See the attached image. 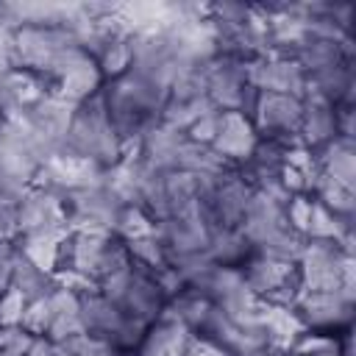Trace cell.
I'll return each instance as SVG.
<instances>
[{
  "label": "cell",
  "mask_w": 356,
  "mask_h": 356,
  "mask_svg": "<svg viewBox=\"0 0 356 356\" xmlns=\"http://www.w3.org/2000/svg\"><path fill=\"white\" fill-rule=\"evenodd\" d=\"M131 261L128 245L106 228H70L61 239V259L58 270L78 273L89 278L92 284L106 281L117 270H122ZM56 270V273H58Z\"/></svg>",
  "instance_id": "obj_1"
},
{
  "label": "cell",
  "mask_w": 356,
  "mask_h": 356,
  "mask_svg": "<svg viewBox=\"0 0 356 356\" xmlns=\"http://www.w3.org/2000/svg\"><path fill=\"white\" fill-rule=\"evenodd\" d=\"M64 153L89 159L103 170L114 167L125 156V145L106 114L100 92L89 97L86 103L75 106V114H72V122L64 139Z\"/></svg>",
  "instance_id": "obj_2"
},
{
  "label": "cell",
  "mask_w": 356,
  "mask_h": 356,
  "mask_svg": "<svg viewBox=\"0 0 356 356\" xmlns=\"http://www.w3.org/2000/svg\"><path fill=\"white\" fill-rule=\"evenodd\" d=\"M97 289L128 317L150 325L153 320H159L167 309V295L156 278L153 270L128 261L122 270H117L114 275H108L106 281L97 284Z\"/></svg>",
  "instance_id": "obj_3"
},
{
  "label": "cell",
  "mask_w": 356,
  "mask_h": 356,
  "mask_svg": "<svg viewBox=\"0 0 356 356\" xmlns=\"http://www.w3.org/2000/svg\"><path fill=\"white\" fill-rule=\"evenodd\" d=\"M295 267L306 292H339L353 300V256L345 253L339 242L306 239V248Z\"/></svg>",
  "instance_id": "obj_4"
},
{
  "label": "cell",
  "mask_w": 356,
  "mask_h": 356,
  "mask_svg": "<svg viewBox=\"0 0 356 356\" xmlns=\"http://www.w3.org/2000/svg\"><path fill=\"white\" fill-rule=\"evenodd\" d=\"M78 298H81V323H83L86 334L106 339L108 345H114L117 350H122L128 356L136 353V348H139V342L145 339V331H147L145 323L120 312L100 289L81 292Z\"/></svg>",
  "instance_id": "obj_5"
},
{
  "label": "cell",
  "mask_w": 356,
  "mask_h": 356,
  "mask_svg": "<svg viewBox=\"0 0 356 356\" xmlns=\"http://www.w3.org/2000/svg\"><path fill=\"white\" fill-rule=\"evenodd\" d=\"M206 97L220 111H239L250 117V108L256 103V89L248 81V61H239L234 56L217 53L206 67Z\"/></svg>",
  "instance_id": "obj_6"
},
{
  "label": "cell",
  "mask_w": 356,
  "mask_h": 356,
  "mask_svg": "<svg viewBox=\"0 0 356 356\" xmlns=\"http://www.w3.org/2000/svg\"><path fill=\"white\" fill-rule=\"evenodd\" d=\"M239 273H242L245 286L264 303L292 309V303L303 292V281H300V273L295 264H284V261H275L261 253H250L245 259V264L239 267Z\"/></svg>",
  "instance_id": "obj_7"
},
{
  "label": "cell",
  "mask_w": 356,
  "mask_h": 356,
  "mask_svg": "<svg viewBox=\"0 0 356 356\" xmlns=\"http://www.w3.org/2000/svg\"><path fill=\"white\" fill-rule=\"evenodd\" d=\"M303 117V100L292 95H275V92H259L256 103L250 108V122L259 134V139L295 145Z\"/></svg>",
  "instance_id": "obj_8"
},
{
  "label": "cell",
  "mask_w": 356,
  "mask_h": 356,
  "mask_svg": "<svg viewBox=\"0 0 356 356\" xmlns=\"http://www.w3.org/2000/svg\"><path fill=\"white\" fill-rule=\"evenodd\" d=\"M17 225H19V236L70 231L64 195L44 186H28V192L17 203Z\"/></svg>",
  "instance_id": "obj_9"
},
{
  "label": "cell",
  "mask_w": 356,
  "mask_h": 356,
  "mask_svg": "<svg viewBox=\"0 0 356 356\" xmlns=\"http://www.w3.org/2000/svg\"><path fill=\"white\" fill-rule=\"evenodd\" d=\"M248 81L256 92H275V95H292L306 97V72L292 56L264 53L259 58L248 61Z\"/></svg>",
  "instance_id": "obj_10"
},
{
  "label": "cell",
  "mask_w": 356,
  "mask_h": 356,
  "mask_svg": "<svg viewBox=\"0 0 356 356\" xmlns=\"http://www.w3.org/2000/svg\"><path fill=\"white\" fill-rule=\"evenodd\" d=\"M292 312L303 323L306 331H325L342 328L353 317V300L339 292H300L292 303Z\"/></svg>",
  "instance_id": "obj_11"
},
{
  "label": "cell",
  "mask_w": 356,
  "mask_h": 356,
  "mask_svg": "<svg viewBox=\"0 0 356 356\" xmlns=\"http://www.w3.org/2000/svg\"><path fill=\"white\" fill-rule=\"evenodd\" d=\"M103 83H106V81H103V75H100L95 58H92L86 50H81V53L53 78L50 92L58 95V97H64V100L72 103V106H81V103H86L89 97H95V95L103 89Z\"/></svg>",
  "instance_id": "obj_12"
},
{
  "label": "cell",
  "mask_w": 356,
  "mask_h": 356,
  "mask_svg": "<svg viewBox=\"0 0 356 356\" xmlns=\"http://www.w3.org/2000/svg\"><path fill=\"white\" fill-rule=\"evenodd\" d=\"M256 145H259V134H256L250 117H245L239 111H222L220 114L217 136L209 145L217 156H222L231 167H242Z\"/></svg>",
  "instance_id": "obj_13"
},
{
  "label": "cell",
  "mask_w": 356,
  "mask_h": 356,
  "mask_svg": "<svg viewBox=\"0 0 356 356\" xmlns=\"http://www.w3.org/2000/svg\"><path fill=\"white\" fill-rule=\"evenodd\" d=\"M192 339L195 334L164 309V314L147 325L145 339L139 342L134 356H184Z\"/></svg>",
  "instance_id": "obj_14"
},
{
  "label": "cell",
  "mask_w": 356,
  "mask_h": 356,
  "mask_svg": "<svg viewBox=\"0 0 356 356\" xmlns=\"http://www.w3.org/2000/svg\"><path fill=\"white\" fill-rule=\"evenodd\" d=\"M259 320L267 337V350H278V353H292L295 342L306 334L303 323L298 320V314L289 306H275V303H264L259 309Z\"/></svg>",
  "instance_id": "obj_15"
},
{
  "label": "cell",
  "mask_w": 356,
  "mask_h": 356,
  "mask_svg": "<svg viewBox=\"0 0 356 356\" xmlns=\"http://www.w3.org/2000/svg\"><path fill=\"white\" fill-rule=\"evenodd\" d=\"M337 108L317 100V97H303V117H300V131H298V142L309 150H317L323 145H328L331 139H337Z\"/></svg>",
  "instance_id": "obj_16"
},
{
  "label": "cell",
  "mask_w": 356,
  "mask_h": 356,
  "mask_svg": "<svg viewBox=\"0 0 356 356\" xmlns=\"http://www.w3.org/2000/svg\"><path fill=\"white\" fill-rule=\"evenodd\" d=\"M314 159H317V170L323 178H331L342 186H350L356 184V150H353V139H331L328 145L317 147L314 150Z\"/></svg>",
  "instance_id": "obj_17"
},
{
  "label": "cell",
  "mask_w": 356,
  "mask_h": 356,
  "mask_svg": "<svg viewBox=\"0 0 356 356\" xmlns=\"http://www.w3.org/2000/svg\"><path fill=\"white\" fill-rule=\"evenodd\" d=\"M8 286H14L28 303L31 300H39V298H47L58 284H56V275L53 273H44L39 270L33 261H28L22 253L14 250V261H11V278H8Z\"/></svg>",
  "instance_id": "obj_18"
},
{
  "label": "cell",
  "mask_w": 356,
  "mask_h": 356,
  "mask_svg": "<svg viewBox=\"0 0 356 356\" xmlns=\"http://www.w3.org/2000/svg\"><path fill=\"white\" fill-rule=\"evenodd\" d=\"M253 253L250 242L242 236L239 228H220L211 234L209 242V259L222 267H242L245 259Z\"/></svg>",
  "instance_id": "obj_19"
},
{
  "label": "cell",
  "mask_w": 356,
  "mask_h": 356,
  "mask_svg": "<svg viewBox=\"0 0 356 356\" xmlns=\"http://www.w3.org/2000/svg\"><path fill=\"white\" fill-rule=\"evenodd\" d=\"M131 61H134L131 33L111 39L108 44H103V47L95 53V64H97V70H100L103 81H114V78L125 75V72L131 70Z\"/></svg>",
  "instance_id": "obj_20"
},
{
  "label": "cell",
  "mask_w": 356,
  "mask_h": 356,
  "mask_svg": "<svg viewBox=\"0 0 356 356\" xmlns=\"http://www.w3.org/2000/svg\"><path fill=\"white\" fill-rule=\"evenodd\" d=\"M58 345L67 348L72 356H128V353L117 350L114 345H108L106 339L92 337V334H86V331H81V334H75V337H70V339H64V342H58Z\"/></svg>",
  "instance_id": "obj_21"
},
{
  "label": "cell",
  "mask_w": 356,
  "mask_h": 356,
  "mask_svg": "<svg viewBox=\"0 0 356 356\" xmlns=\"http://www.w3.org/2000/svg\"><path fill=\"white\" fill-rule=\"evenodd\" d=\"M33 334H28L22 325H6L0 328V356H28L33 345Z\"/></svg>",
  "instance_id": "obj_22"
},
{
  "label": "cell",
  "mask_w": 356,
  "mask_h": 356,
  "mask_svg": "<svg viewBox=\"0 0 356 356\" xmlns=\"http://www.w3.org/2000/svg\"><path fill=\"white\" fill-rule=\"evenodd\" d=\"M25 306H28V300L14 286H6L0 292V328L19 325L22 323V314H25Z\"/></svg>",
  "instance_id": "obj_23"
},
{
  "label": "cell",
  "mask_w": 356,
  "mask_h": 356,
  "mask_svg": "<svg viewBox=\"0 0 356 356\" xmlns=\"http://www.w3.org/2000/svg\"><path fill=\"white\" fill-rule=\"evenodd\" d=\"M17 197H8L0 192V242H14L19 236L17 225Z\"/></svg>",
  "instance_id": "obj_24"
},
{
  "label": "cell",
  "mask_w": 356,
  "mask_h": 356,
  "mask_svg": "<svg viewBox=\"0 0 356 356\" xmlns=\"http://www.w3.org/2000/svg\"><path fill=\"white\" fill-rule=\"evenodd\" d=\"M184 356H228L222 348H217L214 342H209V339H203V337H195L192 342H189V348H186V353Z\"/></svg>",
  "instance_id": "obj_25"
},
{
  "label": "cell",
  "mask_w": 356,
  "mask_h": 356,
  "mask_svg": "<svg viewBox=\"0 0 356 356\" xmlns=\"http://www.w3.org/2000/svg\"><path fill=\"white\" fill-rule=\"evenodd\" d=\"M11 261H14V245H11V242H0V292L8 286Z\"/></svg>",
  "instance_id": "obj_26"
},
{
  "label": "cell",
  "mask_w": 356,
  "mask_h": 356,
  "mask_svg": "<svg viewBox=\"0 0 356 356\" xmlns=\"http://www.w3.org/2000/svg\"><path fill=\"white\" fill-rule=\"evenodd\" d=\"M295 356H339V348H331V350H320V353H295Z\"/></svg>",
  "instance_id": "obj_27"
},
{
  "label": "cell",
  "mask_w": 356,
  "mask_h": 356,
  "mask_svg": "<svg viewBox=\"0 0 356 356\" xmlns=\"http://www.w3.org/2000/svg\"><path fill=\"white\" fill-rule=\"evenodd\" d=\"M250 356H289V353H278V350H256V353H250Z\"/></svg>",
  "instance_id": "obj_28"
}]
</instances>
